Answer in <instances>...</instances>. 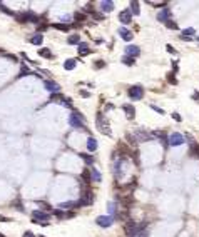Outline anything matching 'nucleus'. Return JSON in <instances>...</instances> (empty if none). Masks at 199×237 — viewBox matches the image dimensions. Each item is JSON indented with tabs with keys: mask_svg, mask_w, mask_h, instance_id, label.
Returning <instances> with one entry per match:
<instances>
[{
	"mask_svg": "<svg viewBox=\"0 0 199 237\" xmlns=\"http://www.w3.org/2000/svg\"><path fill=\"white\" fill-rule=\"evenodd\" d=\"M87 150L89 152H95V150H97V140H95L94 137H89V140H87Z\"/></svg>",
	"mask_w": 199,
	"mask_h": 237,
	"instance_id": "obj_27",
	"label": "nucleus"
},
{
	"mask_svg": "<svg viewBox=\"0 0 199 237\" xmlns=\"http://www.w3.org/2000/svg\"><path fill=\"white\" fill-rule=\"evenodd\" d=\"M94 192H92L89 187H84L82 189V197L79 199V202H80V206H90L92 202H94Z\"/></svg>",
	"mask_w": 199,
	"mask_h": 237,
	"instance_id": "obj_5",
	"label": "nucleus"
},
{
	"mask_svg": "<svg viewBox=\"0 0 199 237\" xmlns=\"http://www.w3.org/2000/svg\"><path fill=\"white\" fill-rule=\"evenodd\" d=\"M99 7H101V10H102L104 13L112 12V10H114V2H109V0H102V2L99 3Z\"/></svg>",
	"mask_w": 199,
	"mask_h": 237,
	"instance_id": "obj_19",
	"label": "nucleus"
},
{
	"mask_svg": "<svg viewBox=\"0 0 199 237\" xmlns=\"http://www.w3.org/2000/svg\"><path fill=\"white\" fill-rule=\"evenodd\" d=\"M52 27L57 30H62V32H69V29H70V25H67V23H54Z\"/></svg>",
	"mask_w": 199,
	"mask_h": 237,
	"instance_id": "obj_34",
	"label": "nucleus"
},
{
	"mask_svg": "<svg viewBox=\"0 0 199 237\" xmlns=\"http://www.w3.org/2000/svg\"><path fill=\"white\" fill-rule=\"evenodd\" d=\"M39 237H45V235H39Z\"/></svg>",
	"mask_w": 199,
	"mask_h": 237,
	"instance_id": "obj_53",
	"label": "nucleus"
},
{
	"mask_svg": "<svg viewBox=\"0 0 199 237\" xmlns=\"http://www.w3.org/2000/svg\"><path fill=\"white\" fill-rule=\"evenodd\" d=\"M67 44L69 45H79L80 44V35L74 34V35H70V37H67Z\"/></svg>",
	"mask_w": 199,
	"mask_h": 237,
	"instance_id": "obj_25",
	"label": "nucleus"
},
{
	"mask_svg": "<svg viewBox=\"0 0 199 237\" xmlns=\"http://www.w3.org/2000/svg\"><path fill=\"white\" fill-rule=\"evenodd\" d=\"M77 65V60L76 59H67L65 62H64V69L65 70H74Z\"/></svg>",
	"mask_w": 199,
	"mask_h": 237,
	"instance_id": "obj_26",
	"label": "nucleus"
},
{
	"mask_svg": "<svg viewBox=\"0 0 199 237\" xmlns=\"http://www.w3.org/2000/svg\"><path fill=\"white\" fill-rule=\"evenodd\" d=\"M168 82L171 84V85H177V79L174 77V74H172V72H169V74H168Z\"/></svg>",
	"mask_w": 199,
	"mask_h": 237,
	"instance_id": "obj_37",
	"label": "nucleus"
},
{
	"mask_svg": "<svg viewBox=\"0 0 199 237\" xmlns=\"http://www.w3.org/2000/svg\"><path fill=\"white\" fill-rule=\"evenodd\" d=\"M184 142H186V139H184V135H182V134H179V132H174V134H171V135L168 137V144H169V145H172V147L182 145Z\"/></svg>",
	"mask_w": 199,
	"mask_h": 237,
	"instance_id": "obj_6",
	"label": "nucleus"
},
{
	"mask_svg": "<svg viewBox=\"0 0 199 237\" xmlns=\"http://www.w3.org/2000/svg\"><path fill=\"white\" fill-rule=\"evenodd\" d=\"M193 99H194V100H199V92H194V94H193Z\"/></svg>",
	"mask_w": 199,
	"mask_h": 237,
	"instance_id": "obj_49",
	"label": "nucleus"
},
{
	"mask_svg": "<svg viewBox=\"0 0 199 237\" xmlns=\"http://www.w3.org/2000/svg\"><path fill=\"white\" fill-rule=\"evenodd\" d=\"M15 19H17V22H20V23H27V22L37 23V22H39V15H35V13L30 12V10H25V12L15 13Z\"/></svg>",
	"mask_w": 199,
	"mask_h": 237,
	"instance_id": "obj_2",
	"label": "nucleus"
},
{
	"mask_svg": "<svg viewBox=\"0 0 199 237\" xmlns=\"http://www.w3.org/2000/svg\"><path fill=\"white\" fill-rule=\"evenodd\" d=\"M127 94H129V97L132 99V100H141V99L144 97V89H142V85H132Z\"/></svg>",
	"mask_w": 199,
	"mask_h": 237,
	"instance_id": "obj_8",
	"label": "nucleus"
},
{
	"mask_svg": "<svg viewBox=\"0 0 199 237\" xmlns=\"http://www.w3.org/2000/svg\"><path fill=\"white\" fill-rule=\"evenodd\" d=\"M70 19H72V15H64V17H62V20H64V23H67V25H69V22H70Z\"/></svg>",
	"mask_w": 199,
	"mask_h": 237,
	"instance_id": "obj_45",
	"label": "nucleus"
},
{
	"mask_svg": "<svg viewBox=\"0 0 199 237\" xmlns=\"http://www.w3.org/2000/svg\"><path fill=\"white\" fill-rule=\"evenodd\" d=\"M77 52H79V55H87V54H90V48H89V44H87V42H80V44L77 45Z\"/></svg>",
	"mask_w": 199,
	"mask_h": 237,
	"instance_id": "obj_21",
	"label": "nucleus"
},
{
	"mask_svg": "<svg viewBox=\"0 0 199 237\" xmlns=\"http://www.w3.org/2000/svg\"><path fill=\"white\" fill-rule=\"evenodd\" d=\"M152 135L159 137V139H161V142L164 144V145H169V144H168V137H166V132H164V130H162V132H161V130H156Z\"/></svg>",
	"mask_w": 199,
	"mask_h": 237,
	"instance_id": "obj_28",
	"label": "nucleus"
},
{
	"mask_svg": "<svg viewBox=\"0 0 199 237\" xmlns=\"http://www.w3.org/2000/svg\"><path fill=\"white\" fill-rule=\"evenodd\" d=\"M79 94H80V97H84V99L90 97V92H87V90H80V92H79Z\"/></svg>",
	"mask_w": 199,
	"mask_h": 237,
	"instance_id": "obj_43",
	"label": "nucleus"
},
{
	"mask_svg": "<svg viewBox=\"0 0 199 237\" xmlns=\"http://www.w3.org/2000/svg\"><path fill=\"white\" fill-rule=\"evenodd\" d=\"M124 231H126V235L127 237H132L134 234H136V231H137V224L132 221V219H127L126 225H124Z\"/></svg>",
	"mask_w": 199,
	"mask_h": 237,
	"instance_id": "obj_10",
	"label": "nucleus"
},
{
	"mask_svg": "<svg viewBox=\"0 0 199 237\" xmlns=\"http://www.w3.org/2000/svg\"><path fill=\"white\" fill-rule=\"evenodd\" d=\"M39 55L44 57V59H52V57H54V54H52L49 48H40V50H39Z\"/></svg>",
	"mask_w": 199,
	"mask_h": 237,
	"instance_id": "obj_32",
	"label": "nucleus"
},
{
	"mask_svg": "<svg viewBox=\"0 0 199 237\" xmlns=\"http://www.w3.org/2000/svg\"><path fill=\"white\" fill-rule=\"evenodd\" d=\"M49 221H50V214H47V212L39 210V209H35V210L32 212V222H34V224L49 225Z\"/></svg>",
	"mask_w": 199,
	"mask_h": 237,
	"instance_id": "obj_1",
	"label": "nucleus"
},
{
	"mask_svg": "<svg viewBox=\"0 0 199 237\" xmlns=\"http://www.w3.org/2000/svg\"><path fill=\"white\" fill-rule=\"evenodd\" d=\"M151 109H152V110H156L157 114H162V115H164V109L157 107V105H151Z\"/></svg>",
	"mask_w": 199,
	"mask_h": 237,
	"instance_id": "obj_40",
	"label": "nucleus"
},
{
	"mask_svg": "<svg viewBox=\"0 0 199 237\" xmlns=\"http://www.w3.org/2000/svg\"><path fill=\"white\" fill-rule=\"evenodd\" d=\"M172 119L176 120V122H181V120H182V117H181V115L177 114V112H174V114H172Z\"/></svg>",
	"mask_w": 199,
	"mask_h": 237,
	"instance_id": "obj_44",
	"label": "nucleus"
},
{
	"mask_svg": "<svg viewBox=\"0 0 199 237\" xmlns=\"http://www.w3.org/2000/svg\"><path fill=\"white\" fill-rule=\"evenodd\" d=\"M90 180L92 182H102V174L95 167L90 169Z\"/></svg>",
	"mask_w": 199,
	"mask_h": 237,
	"instance_id": "obj_22",
	"label": "nucleus"
},
{
	"mask_svg": "<svg viewBox=\"0 0 199 237\" xmlns=\"http://www.w3.org/2000/svg\"><path fill=\"white\" fill-rule=\"evenodd\" d=\"M69 125L74 127V129H84V130H87V127L84 125V117L77 110H74L72 114L69 115Z\"/></svg>",
	"mask_w": 199,
	"mask_h": 237,
	"instance_id": "obj_3",
	"label": "nucleus"
},
{
	"mask_svg": "<svg viewBox=\"0 0 199 237\" xmlns=\"http://www.w3.org/2000/svg\"><path fill=\"white\" fill-rule=\"evenodd\" d=\"M122 63H126V65H134V63H136V59L134 57H127V55H124L122 57Z\"/></svg>",
	"mask_w": 199,
	"mask_h": 237,
	"instance_id": "obj_36",
	"label": "nucleus"
},
{
	"mask_svg": "<svg viewBox=\"0 0 199 237\" xmlns=\"http://www.w3.org/2000/svg\"><path fill=\"white\" fill-rule=\"evenodd\" d=\"M84 10H85V12H90V13H95V9H92V3H87Z\"/></svg>",
	"mask_w": 199,
	"mask_h": 237,
	"instance_id": "obj_41",
	"label": "nucleus"
},
{
	"mask_svg": "<svg viewBox=\"0 0 199 237\" xmlns=\"http://www.w3.org/2000/svg\"><path fill=\"white\" fill-rule=\"evenodd\" d=\"M0 237H5V235H2V234H0Z\"/></svg>",
	"mask_w": 199,
	"mask_h": 237,
	"instance_id": "obj_51",
	"label": "nucleus"
},
{
	"mask_svg": "<svg viewBox=\"0 0 199 237\" xmlns=\"http://www.w3.org/2000/svg\"><path fill=\"white\" fill-rule=\"evenodd\" d=\"M134 139H136V142H147V140L152 139V135L142 129H136L134 130Z\"/></svg>",
	"mask_w": 199,
	"mask_h": 237,
	"instance_id": "obj_9",
	"label": "nucleus"
},
{
	"mask_svg": "<svg viewBox=\"0 0 199 237\" xmlns=\"http://www.w3.org/2000/svg\"><path fill=\"white\" fill-rule=\"evenodd\" d=\"M80 179H82L84 187H87L89 184L92 182V180H90V169H87V167H85L84 171H82V175H80Z\"/></svg>",
	"mask_w": 199,
	"mask_h": 237,
	"instance_id": "obj_20",
	"label": "nucleus"
},
{
	"mask_svg": "<svg viewBox=\"0 0 199 237\" xmlns=\"http://www.w3.org/2000/svg\"><path fill=\"white\" fill-rule=\"evenodd\" d=\"M10 219H7V217H3V215H0V222H9Z\"/></svg>",
	"mask_w": 199,
	"mask_h": 237,
	"instance_id": "obj_50",
	"label": "nucleus"
},
{
	"mask_svg": "<svg viewBox=\"0 0 199 237\" xmlns=\"http://www.w3.org/2000/svg\"><path fill=\"white\" fill-rule=\"evenodd\" d=\"M27 75H32L30 69H28L27 65H22V67H20V72H19V75H17V79H22V77H27Z\"/></svg>",
	"mask_w": 199,
	"mask_h": 237,
	"instance_id": "obj_29",
	"label": "nucleus"
},
{
	"mask_svg": "<svg viewBox=\"0 0 199 237\" xmlns=\"http://www.w3.org/2000/svg\"><path fill=\"white\" fill-rule=\"evenodd\" d=\"M132 237H147V222L144 224H137V231Z\"/></svg>",
	"mask_w": 199,
	"mask_h": 237,
	"instance_id": "obj_17",
	"label": "nucleus"
},
{
	"mask_svg": "<svg viewBox=\"0 0 199 237\" xmlns=\"http://www.w3.org/2000/svg\"><path fill=\"white\" fill-rule=\"evenodd\" d=\"M166 27H168L169 30H177V29H179V25H177V23L174 22L172 19H169L168 22H166Z\"/></svg>",
	"mask_w": 199,
	"mask_h": 237,
	"instance_id": "obj_35",
	"label": "nucleus"
},
{
	"mask_svg": "<svg viewBox=\"0 0 199 237\" xmlns=\"http://www.w3.org/2000/svg\"><path fill=\"white\" fill-rule=\"evenodd\" d=\"M197 157H199V150H197Z\"/></svg>",
	"mask_w": 199,
	"mask_h": 237,
	"instance_id": "obj_52",
	"label": "nucleus"
},
{
	"mask_svg": "<svg viewBox=\"0 0 199 237\" xmlns=\"http://www.w3.org/2000/svg\"><path fill=\"white\" fill-rule=\"evenodd\" d=\"M79 157L82 159V160H84L87 165H92V164H94V157H92L90 154H79Z\"/></svg>",
	"mask_w": 199,
	"mask_h": 237,
	"instance_id": "obj_31",
	"label": "nucleus"
},
{
	"mask_svg": "<svg viewBox=\"0 0 199 237\" xmlns=\"http://www.w3.org/2000/svg\"><path fill=\"white\" fill-rule=\"evenodd\" d=\"M0 10H2V12H5L7 15H13V17H15V13H13L12 10H10L9 7H7V5H3V3H0Z\"/></svg>",
	"mask_w": 199,
	"mask_h": 237,
	"instance_id": "obj_38",
	"label": "nucleus"
},
{
	"mask_svg": "<svg viewBox=\"0 0 199 237\" xmlns=\"http://www.w3.org/2000/svg\"><path fill=\"white\" fill-rule=\"evenodd\" d=\"M28 42H30L32 45H42V42H44V35H42V34H35L34 37L28 38Z\"/></svg>",
	"mask_w": 199,
	"mask_h": 237,
	"instance_id": "obj_23",
	"label": "nucleus"
},
{
	"mask_svg": "<svg viewBox=\"0 0 199 237\" xmlns=\"http://www.w3.org/2000/svg\"><path fill=\"white\" fill-rule=\"evenodd\" d=\"M139 54H141V48L137 47V45H127V47H126V55H127V57H134V59H136Z\"/></svg>",
	"mask_w": 199,
	"mask_h": 237,
	"instance_id": "obj_15",
	"label": "nucleus"
},
{
	"mask_svg": "<svg viewBox=\"0 0 199 237\" xmlns=\"http://www.w3.org/2000/svg\"><path fill=\"white\" fill-rule=\"evenodd\" d=\"M131 13H132V15H139L141 13V9H139V2H131V10H129Z\"/></svg>",
	"mask_w": 199,
	"mask_h": 237,
	"instance_id": "obj_30",
	"label": "nucleus"
},
{
	"mask_svg": "<svg viewBox=\"0 0 199 237\" xmlns=\"http://www.w3.org/2000/svg\"><path fill=\"white\" fill-rule=\"evenodd\" d=\"M72 17L77 20V22H85V19H87V15H85L84 12H76Z\"/></svg>",
	"mask_w": 199,
	"mask_h": 237,
	"instance_id": "obj_33",
	"label": "nucleus"
},
{
	"mask_svg": "<svg viewBox=\"0 0 199 237\" xmlns=\"http://www.w3.org/2000/svg\"><path fill=\"white\" fill-rule=\"evenodd\" d=\"M95 125H97V129L101 130L104 135H111V129H109V122L107 119H105V115L102 114V112H99L97 117H95Z\"/></svg>",
	"mask_w": 199,
	"mask_h": 237,
	"instance_id": "obj_4",
	"label": "nucleus"
},
{
	"mask_svg": "<svg viewBox=\"0 0 199 237\" xmlns=\"http://www.w3.org/2000/svg\"><path fill=\"white\" fill-rule=\"evenodd\" d=\"M44 85H45V89L49 92H52V94H59L60 92V85L57 82H54V80H44Z\"/></svg>",
	"mask_w": 199,
	"mask_h": 237,
	"instance_id": "obj_12",
	"label": "nucleus"
},
{
	"mask_svg": "<svg viewBox=\"0 0 199 237\" xmlns=\"http://www.w3.org/2000/svg\"><path fill=\"white\" fill-rule=\"evenodd\" d=\"M104 67H105L104 60H97V62H94V69H104Z\"/></svg>",
	"mask_w": 199,
	"mask_h": 237,
	"instance_id": "obj_39",
	"label": "nucleus"
},
{
	"mask_svg": "<svg viewBox=\"0 0 199 237\" xmlns=\"http://www.w3.org/2000/svg\"><path fill=\"white\" fill-rule=\"evenodd\" d=\"M94 19H97V20H102V19H104V15H102V13H97V12H95V13H94Z\"/></svg>",
	"mask_w": 199,
	"mask_h": 237,
	"instance_id": "obj_47",
	"label": "nucleus"
},
{
	"mask_svg": "<svg viewBox=\"0 0 199 237\" xmlns=\"http://www.w3.org/2000/svg\"><path fill=\"white\" fill-rule=\"evenodd\" d=\"M119 20L124 25H129V23L132 22V13H131L129 10H122V12L119 13Z\"/></svg>",
	"mask_w": 199,
	"mask_h": 237,
	"instance_id": "obj_13",
	"label": "nucleus"
},
{
	"mask_svg": "<svg viewBox=\"0 0 199 237\" xmlns=\"http://www.w3.org/2000/svg\"><path fill=\"white\" fill-rule=\"evenodd\" d=\"M22 237H35V235H34V232L27 231V232H24V235H22Z\"/></svg>",
	"mask_w": 199,
	"mask_h": 237,
	"instance_id": "obj_48",
	"label": "nucleus"
},
{
	"mask_svg": "<svg viewBox=\"0 0 199 237\" xmlns=\"http://www.w3.org/2000/svg\"><path fill=\"white\" fill-rule=\"evenodd\" d=\"M122 110L126 112L127 119H131V120H132L134 117H136V109H134L131 104H124V105H122Z\"/></svg>",
	"mask_w": 199,
	"mask_h": 237,
	"instance_id": "obj_18",
	"label": "nucleus"
},
{
	"mask_svg": "<svg viewBox=\"0 0 199 237\" xmlns=\"http://www.w3.org/2000/svg\"><path fill=\"white\" fill-rule=\"evenodd\" d=\"M169 19H171V9H169V7H164V9H162L161 12L157 13V22L166 23Z\"/></svg>",
	"mask_w": 199,
	"mask_h": 237,
	"instance_id": "obj_11",
	"label": "nucleus"
},
{
	"mask_svg": "<svg viewBox=\"0 0 199 237\" xmlns=\"http://www.w3.org/2000/svg\"><path fill=\"white\" fill-rule=\"evenodd\" d=\"M194 34H196V30H194L193 27H189V29H184V30H182V35H181V38H182V40H191V37H193Z\"/></svg>",
	"mask_w": 199,
	"mask_h": 237,
	"instance_id": "obj_24",
	"label": "nucleus"
},
{
	"mask_svg": "<svg viewBox=\"0 0 199 237\" xmlns=\"http://www.w3.org/2000/svg\"><path fill=\"white\" fill-rule=\"evenodd\" d=\"M166 48H168V52H169V54H176V50H174V48H172V45H166Z\"/></svg>",
	"mask_w": 199,
	"mask_h": 237,
	"instance_id": "obj_46",
	"label": "nucleus"
},
{
	"mask_svg": "<svg viewBox=\"0 0 199 237\" xmlns=\"http://www.w3.org/2000/svg\"><path fill=\"white\" fill-rule=\"evenodd\" d=\"M65 107H72V99H64V102H62Z\"/></svg>",
	"mask_w": 199,
	"mask_h": 237,
	"instance_id": "obj_42",
	"label": "nucleus"
},
{
	"mask_svg": "<svg viewBox=\"0 0 199 237\" xmlns=\"http://www.w3.org/2000/svg\"><path fill=\"white\" fill-rule=\"evenodd\" d=\"M79 207H82L79 200H77V202H72V200H69V202L59 204V209H60V210H69V209H79Z\"/></svg>",
	"mask_w": 199,
	"mask_h": 237,
	"instance_id": "obj_14",
	"label": "nucleus"
},
{
	"mask_svg": "<svg viewBox=\"0 0 199 237\" xmlns=\"http://www.w3.org/2000/svg\"><path fill=\"white\" fill-rule=\"evenodd\" d=\"M119 37L122 38V40H126V42H129V40H132V32H131L129 29H126V27H120L119 29Z\"/></svg>",
	"mask_w": 199,
	"mask_h": 237,
	"instance_id": "obj_16",
	"label": "nucleus"
},
{
	"mask_svg": "<svg viewBox=\"0 0 199 237\" xmlns=\"http://www.w3.org/2000/svg\"><path fill=\"white\" fill-rule=\"evenodd\" d=\"M95 224L102 229H107L114 224V217L112 215H99V217L95 219Z\"/></svg>",
	"mask_w": 199,
	"mask_h": 237,
	"instance_id": "obj_7",
	"label": "nucleus"
}]
</instances>
